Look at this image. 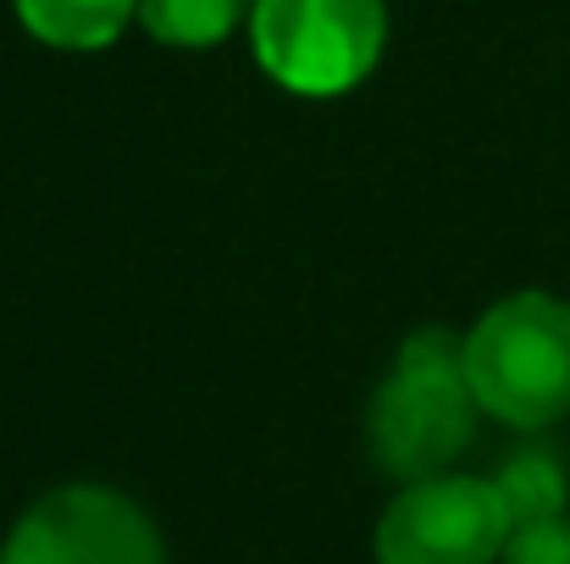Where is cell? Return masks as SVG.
Wrapping results in <instances>:
<instances>
[{
  "instance_id": "cell-2",
  "label": "cell",
  "mask_w": 570,
  "mask_h": 564,
  "mask_svg": "<svg viewBox=\"0 0 570 564\" xmlns=\"http://www.w3.org/2000/svg\"><path fill=\"white\" fill-rule=\"evenodd\" d=\"M465 382L482 415L538 432L570 415V299L510 294L465 333Z\"/></svg>"
},
{
  "instance_id": "cell-4",
  "label": "cell",
  "mask_w": 570,
  "mask_h": 564,
  "mask_svg": "<svg viewBox=\"0 0 570 564\" xmlns=\"http://www.w3.org/2000/svg\"><path fill=\"white\" fill-rule=\"evenodd\" d=\"M0 564H167V548L128 493L72 482L11 526Z\"/></svg>"
},
{
  "instance_id": "cell-8",
  "label": "cell",
  "mask_w": 570,
  "mask_h": 564,
  "mask_svg": "<svg viewBox=\"0 0 570 564\" xmlns=\"http://www.w3.org/2000/svg\"><path fill=\"white\" fill-rule=\"evenodd\" d=\"M249 11H255V0H139L145 33L161 44H178V50L222 44Z\"/></svg>"
},
{
  "instance_id": "cell-6",
  "label": "cell",
  "mask_w": 570,
  "mask_h": 564,
  "mask_svg": "<svg viewBox=\"0 0 570 564\" xmlns=\"http://www.w3.org/2000/svg\"><path fill=\"white\" fill-rule=\"evenodd\" d=\"M17 17L39 44L106 50L139 17V0H17Z\"/></svg>"
},
{
  "instance_id": "cell-5",
  "label": "cell",
  "mask_w": 570,
  "mask_h": 564,
  "mask_svg": "<svg viewBox=\"0 0 570 564\" xmlns=\"http://www.w3.org/2000/svg\"><path fill=\"white\" fill-rule=\"evenodd\" d=\"M504 543L510 515L476 476L404 482L377 521V564H499Z\"/></svg>"
},
{
  "instance_id": "cell-9",
  "label": "cell",
  "mask_w": 570,
  "mask_h": 564,
  "mask_svg": "<svg viewBox=\"0 0 570 564\" xmlns=\"http://www.w3.org/2000/svg\"><path fill=\"white\" fill-rule=\"evenodd\" d=\"M499 564H570V521H538V526H515Z\"/></svg>"
},
{
  "instance_id": "cell-3",
  "label": "cell",
  "mask_w": 570,
  "mask_h": 564,
  "mask_svg": "<svg viewBox=\"0 0 570 564\" xmlns=\"http://www.w3.org/2000/svg\"><path fill=\"white\" fill-rule=\"evenodd\" d=\"M249 39L272 83L305 100H333L372 78L387 11L382 0H255Z\"/></svg>"
},
{
  "instance_id": "cell-1",
  "label": "cell",
  "mask_w": 570,
  "mask_h": 564,
  "mask_svg": "<svg viewBox=\"0 0 570 564\" xmlns=\"http://www.w3.org/2000/svg\"><path fill=\"white\" fill-rule=\"evenodd\" d=\"M471 432H476V398L465 382V338L443 327L410 333L366 409L372 459L399 482H426L465 454Z\"/></svg>"
},
{
  "instance_id": "cell-7",
  "label": "cell",
  "mask_w": 570,
  "mask_h": 564,
  "mask_svg": "<svg viewBox=\"0 0 570 564\" xmlns=\"http://www.w3.org/2000/svg\"><path fill=\"white\" fill-rule=\"evenodd\" d=\"M493 493L510 515V532L515 526H538V521H560L570 504V482L566 465L543 448H521L504 459V471L493 476Z\"/></svg>"
}]
</instances>
